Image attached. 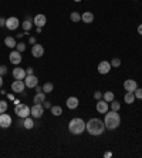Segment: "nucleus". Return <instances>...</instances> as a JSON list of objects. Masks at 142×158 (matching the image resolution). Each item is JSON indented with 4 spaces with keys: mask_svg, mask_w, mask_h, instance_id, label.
Segmentation results:
<instances>
[{
    "mask_svg": "<svg viewBox=\"0 0 142 158\" xmlns=\"http://www.w3.org/2000/svg\"><path fill=\"white\" fill-rule=\"evenodd\" d=\"M138 33L142 36V24H139V26H138Z\"/></svg>",
    "mask_w": 142,
    "mask_h": 158,
    "instance_id": "obj_39",
    "label": "nucleus"
},
{
    "mask_svg": "<svg viewBox=\"0 0 142 158\" xmlns=\"http://www.w3.org/2000/svg\"><path fill=\"white\" fill-rule=\"evenodd\" d=\"M53 90H54V85H53V83H44V84H43V91H44L45 94H50Z\"/></svg>",
    "mask_w": 142,
    "mask_h": 158,
    "instance_id": "obj_24",
    "label": "nucleus"
},
{
    "mask_svg": "<svg viewBox=\"0 0 142 158\" xmlns=\"http://www.w3.org/2000/svg\"><path fill=\"white\" fill-rule=\"evenodd\" d=\"M23 127L26 130H31L34 127V121H33V118L30 117H26V118H23Z\"/></svg>",
    "mask_w": 142,
    "mask_h": 158,
    "instance_id": "obj_21",
    "label": "nucleus"
},
{
    "mask_svg": "<svg viewBox=\"0 0 142 158\" xmlns=\"http://www.w3.org/2000/svg\"><path fill=\"white\" fill-rule=\"evenodd\" d=\"M11 117L9 114H6V113H3V114H0V127L2 128H9L11 125Z\"/></svg>",
    "mask_w": 142,
    "mask_h": 158,
    "instance_id": "obj_9",
    "label": "nucleus"
},
{
    "mask_svg": "<svg viewBox=\"0 0 142 158\" xmlns=\"http://www.w3.org/2000/svg\"><path fill=\"white\" fill-rule=\"evenodd\" d=\"M24 87H26L24 80H14L11 83V90L14 93H23L24 91Z\"/></svg>",
    "mask_w": 142,
    "mask_h": 158,
    "instance_id": "obj_10",
    "label": "nucleus"
},
{
    "mask_svg": "<svg viewBox=\"0 0 142 158\" xmlns=\"http://www.w3.org/2000/svg\"><path fill=\"white\" fill-rule=\"evenodd\" d=\"M33 23L36 24V27H43L47 23V19H45L44 15H37L33 19Z\"/></svg>",
    "mask_w": 142,
    "mask_h": 158,
    "instance_id": "obj_16",
    "label": "nucleus"
},
{
    "mask_svg": "<svg viewBox=\"0 0 142 158\" xmlns=\"http://www.w3.org/2000/svg\"><path fill=\"white\" fill-rule=\"evenodd\" d=\"M26 74H33V67H29V69H26Z\"/></svg>",
    "mask_w": 142,
    "mask_h": 158,
    "instance_id": "obj_37",
    "label": "nucleus"
},
{
    "mask_svg": "<svg viewBox=\"0 0 142 158\" xmlns=\"http://www.w3.org/2000/svg\"><path fill=\"white\" fill-rule=\"evenodd\" d=\"M31 54H33V57H36V59L43 57V54H44V48H43V46L38 44V43L33 44V47H31Z\"/></svg>",
    "mask_w": 142,
    "mask_h": 158,
    "instance_id": "obj_8",
    "label": "nucleus"
},
{
    "mask_svg": "<svg viewBox=\"0 0 142 158\" xmlns=\"http://www.w3.org/2000/svg\"><path fill=\"white\" fill-rule=\"evenodd\" d=\"M23 29L26 30V31H29V30L31 29V26H33V22H31V19H27V20H24V22L22 23Z\"/></svg>",
    "mask_w": 142,
    "mask_h": 158,
    "instance_id": "obj_26",
    "label": "nucleus"
},
{
    "mask_svg": "<svg viewBox=\"0 0 142 158\" xmlns=\"http://www.w3.org/2000/svg\"><path fill=\"white\" fill-rule=\"evenodd\" d=\"M111 66L112 67H120L121 66V60L118 59V57H114V59L111 60Z\"/></svg>",
    "mask_w": 142,
    "mask_h": 158,
    "instance_id": "obj_30",
    "label": "nucleus"
},
{
    "mask_svg": "<svg viewBox=\"0 0 142 158\" xmlns=\"http://www.w3.org/2000/svg\"><path fill=\"white\" fill-rule=\"evenodd\" d=\"M24 48H26V44H24V43H17V46H16V50H17V52H20V53H22Z\"/></svg>",
    "mask_w": 142,
    "mask_h": 158,
    "instance_id": "obj_32",
    "label": "nucleus"
},
{
    "mask_svg": "<svg viewBox=\"0 0 142 158\" xmlns=\"http://www.w3.org/2000/svg\"><path fill=\"white\" fill-rule=\"evenodd\" d=\"M7 101H4V100H2L0 101V114H3V113H6L7 111Z\"/></svg>",
    "mask_w": 142,
    "mask_h": 158,
    "instance_id": "obj_28",
    "label": "nucleus"
},
{
    "mask_svg": "<svg viewBox=\"0 0 142 158\" xmlns=\"http://www.w3.org/2000/svg\"><path fill=\"white\" fill-rule=\"evenodd\" d=\"M3 26H6V19L0 17V27H3Z\"/></svg>",
    "mask_w": 142,
    "mask_h": 158,
    "instance_id": "obj_36",
    "label": "nucleus"
},
{
    "mask_svg": "<svg viewBox=\"0 0 142 158\" xmlns=\"http://www.w3.org/2000/svg\"><path fill=\"white\" fill-rule=\"evenodd\" d=\"M70 19L71 20H73V22H80V20H81V15H80L78 11H73V13H71L70 15Z\"/></svg>",
    "mask_w": 142,
    "mask_h": 158,
    "instance_id": "obj_27",
    "label": "nucleus"
},
{
    "mask_svg": "<svg viewBox=\"0 0 142 158\" xmlns=\"http://www.w3.org/2000/svg\"><path fill=\"white\" fill-rule=\"evenodd\" d=\"M20 26V22L17 17H9L6 19V27H7L9 30H16L17 27Z\"/></svg>",
    "mask_w": 142,
    "mask_h": 158,
    "instance_id": "obj_11",
    "label": "nucleus"
},
{
    "mask_svg": "<svg viewBox=\"0 0 142 158\" xmlns=\"http://www.w3.org/2000/svg\"><path fill=\"white\" fill-rule=\"evenodd\" d=\"M27 88H34L38 84V78L34 76V74H27L26 76V81H24Z\"/></svg>",
    "mask_w": 142,
    "mask_h": 158,
    "instance_id": "obj_6",
    "label": "nucleus"
},
{
    "mask_svg": "<svg viewBox=\"0 0 142 158\" xmlns=\"http://www.w3.org/2000/svg\"><path fill=\"white\" fill-rule=\"evenodd\" d=\"M74 2H81V0H74Z\"/></svg>",
    "mask_w": 142,
    "mask_h": 158,
    "instance_id": "obj_42",
    "label": "nucleus"
},
{
    "mask_svg": "<svg viewBox=\"0 0 142 158\" xmlns=\"http://www.w3.org/2000/svg\"><path fill=\"white\" fill-rule=\"evenodd\" d=\"M34 104H41V103H44L45 101V93L44 91H40L37 93L36 96H34Z\"/></svg>",
    "mask_w": 142,
    "mask_h": 158,
    "instance_id": "obj_19",
    "label": "nucleus"
},
{
    "mask_svg": "<svg viewBox=\"0 0 142 158\" xmlns=\"http://www.w3.org/2000/svg\"><path fill=\"white\" fill-rule=\"evenodd\" d=\"M94 98L97 100V101H98V100H101L102 98V93L101 91H95V93H94Z\"/></svg>",
    "mask_w": 142,
    "mask_h": 158,
    "instance_id": "obj_33",
    "label": "nucleus"
},
{
    "mask_svg": "<svg viewBox=\"0 0 142 158\" xmlns=\"http://www.w3.org/2000/svg\"><path fill=\"white\" fill-rule=\"evenodd\" d=\"M3 85V76H0V87Z\"/></svg>",
    "mask_w": 142,
    "mask_h": 158,
    "instance_id": "obj_40",
    "label": "nucleus"
},
{
    "mask_svg": "<svg viewBox=\"0 0 142 158\" xmlns=\"http://www.w3.org/2000/svg\"><path fill=\"white\" fill-rule=\"evenodd\" d=\"M124 88H125V91L134 93L135 90L138 88V84H136V81L135 80H125L124 81Z\"/></svg>",
    "mask_w": 142,
    "mask_h": 158,
    "instance_id": "obj_14",
    "label": "nucleus"
},
{
    "mask_svg": "<svg viewBox=\"0 0 142 158\" xmlns=\"http://www.w3.org/2000/svg\"><path fill=\"white\" fill-rule=\"evenodd\" d=\"M50 110H51V114L56 115V117H58V115L63 114V108H61L60 106H53Z\"/></svg>",
    "mask_w": 142,
    "mask_h": 158,
    "instance_id": "obj_23",
    "label": "nucleus"
},
{
    "mask_svg": "<svg viewBox=\"0 0 142 158\" xmlns=\"http://www.w3.org/2000/svg\"><path fill=\"white\" fill-rule=\"evenodd\" d=\"M102 98H104L107 103H111L112 100H114V93L112 91H105L104 94H102Z\"/></svg>",
    "mask_w": 142,
    "mask_h": 158,
    "instance_id": "obj_25",
    "label": "nucleus"
},
{
    "mask_svg": "<svg viewBox=\"0 0 142 158\" xmlns=\"http://www.w3.org/2000/svg\"><path fill=\"white\" fill-rule=\"evenodd\" d=\"M14 113L19 118H26L30 115V107L26 106V104H16V108H14Z\"/></svg>",
    "mask_w": 142,
    "mask_h": 158,
    "instance_id": "obj_4",
    "label": "nucleus"
},
{
    "mask_svg": "<svg viewBox=\"0 0 142 158\" xmlns=\"http://www.w3.org/2000/svg\"><path fill=\"white\" fill-rule=\"evenodd\" d=\"M26 76H27L26 70L22 69V67H16V69H13V77H14L16 80H24Z\"/></svg>",
    "mask_w": 142,
    "mask_h": 158,
    "instance_id": "obj_13",
    "label": "nucleus"
},
{
    "mask_svg": "<svg viewBox=\"0 0 142 158\" xmlns=\"http://www.w3.org/2000/svg\"><path fill=\"white\" fill-rule=\"evenodd\" d=\"M68 130H70L71 134L80 135V134H82V132L85 131V123H84V120H81V118L75 117L70 121V124H68Z\"/></svg>",
    "mask_w": 142,
    "mask_h": 158,
    "instance_id": "obj_3",
    "label": "nucleus"
},
{
    "mask_svg": "<svg viewBox=\"0 0 142 158\" xmlns=\"http://www.w3.org/2000/svg\"><path fill=\"white\" fill-rule=\"evenodd\" d=\"M44 114V107L43 104H34L30 108V115H33V118H41Z\"/></svg>",
    "mask_w": 142,
    "mask_h": 158,
    "instance_id": "obj_5",
    "label": "nucleus"
},
{
    "mask_svg": "<svg viewBox=\"0 0 142 158\" xmlns=\"http://www.w3.org/2000/svg\"><path fill=\"white\" fill-rule=\"evenodd\" d=\"M95 108H97L98 113H101V114H105V113L108 111V103H107L104 98L98 100V103H97V106H95Z\"/></svg>",
    "mask_w": 142,
    "mask_h": 158,
    "instance_id": "obj_15",
    "label": "nucleus"
},
{
    "mask_svg": "<svg viewBox=\"0 0 142 158\" xmlns=\"http://www.w3.org/2000/svg\"><path fill=\"white\" fill-rule=\"evenodd\" d=\"M9 60H10L11 64L19 66L20 63H22V54H20V52H17V50H13V52L9 54Z\"/></svg>",
    "mask_w": 142,
    "mask_h": 158,
    "instance_id": "obj_7",
    "label": "nucleus"
},
{
    "mask_svg": "<svg viewBox=\"0 0 142 158\" xmlns=\"http://www.w3.org/2000/svg\"><path fill=\"white\" fill-rule=\"evenodd\" d=\"M4 74H7V67L0 66V76H4Z\"/></svg>",
    "mask_w": 142,
    "mask_h": 158,
    "instance_id": "obj_34",
    "label": "nucleus"
},
{
    "mask_svg": "<svg viewBox=\"0 0 142 158\" xmlns=\"http://www.w3.org/2000/svg\"><path fill=\"white\" fill-rule=\"evenodd\" d=\"M105 124L104 121L98 120V118H91L88 123H85V130L90 132L91 135H101L104 132Z\"/></svg>",
    "mask_w": 142,
    "mask_h": 158,
    "instance_id": "obj_2",
    "label": "nucleus"
},
{
    "mask_svg": "<svg viewBox=\"0 0 142 158\" xmlns=\"http://www.w3.org/2000/svg\"><path fill=\"white\" fill-rule=\"evenodd\" d=\"M81 20L84 23H87V24H88V23H93L94 22V15L91 13V11H84V13L81 15Z\"/></svg>",
    "mask_w": 142,
    "mask_h": 158,
    "instance_id": "obj_18",
    "label": "nucleus"
},
{
    "mask_svg": "<svg viewBox=\"0 0 142 158\" xmlns=\"http://www.w3.org/2000/svg\"><path fill=\"white\" fill-rule=\"evenodd\" d=\"M29 41H30L31 44H36V39H34V37H30V39H29Z\"/></svg>",
    "mask_w": 142,
    "mask_h": 158,
    "instance_id": "obj_38",
    "label": "nucleus"
},
{
    "mask_svg": "<svg viewBox=\"0 0 142 158\" xmlns=\"http://www.w3.org/2000/svg\"><path fill=\"white\" fill-rule=\"evenodd\" d=\"M111 155H112L111 152H105V154H104V157H111Z\"/></svg>",
    "mask_w": 142,
    "mask_h": 158,
    "instance_id": "obj_41",
    "label": "nucleus"
},
{
    "mask_svg": "<svg viewBox=\"0 0 142 158\" xmlns=\"http://www.w3.org/2000/svg\"><path fill=\"white\" fill-rule=\"evenodd\" d=\"M43 107H44V108H47V110H49V108H51V103H50V101H44V103H43Z\"/></svg>",
    "mask_w": 142,
    "mask_h": 158,
    "instance_id": "obj_35",
    "label": "nucleus"
},
{
    "mask_svg": "<svg viewBox=\"0 0 142 158\" xmlns=\"http://www.w3.org/2000/svg\"><path fill=\"white\" fill-rule=\"evenodd\" d=\"M4 44H6L9 48H16V46H17L14 37H11V36H7L6 39H4Z\"/></svg>",
    "mask_w": 142,
    "mask_h": 158,
    "instance_id": "obj_20",
    "label": "nucleus"
},
{
    "mask_svg": "<svg viewBox=\"0 0 142 158\" xmlns=\"http://www.w3.org/2000/svg\"><path fill=\"white\" fill-rule=\"evenodd\" d=\"M124 100H125V103L127 104H132L135 101V94L131 91H128L127 94H125V97H124Z\"/></svg>",
    "mask_w": 142,
    "mask_h": 158,
    "instance_id": "obj_22",
    "label": "nucleus"
},
{
    "mask_svg": "<svg viewBox=\"0 0 142 158\" xmlns=\"http://www.w3.org/2000/svg\"><path fill=\"white\" fill-rule=\"evenodd\" d=\"M105 118H104V124H105V128L108 130H115L120 127L121 124V117L118 114V111H107L105 113Z\"/></svg>",
    "mask_w": 142,
    "mask_h": 158,
    "instance_id": "obj_1",
    "label": "nucleus"
},
{
    "mask_svg": "<svg viewBox=\"0 0 142 158\" xmlns=\"http://www.w3.org/2000/svg\"><path fill=\"white\" fill-rule=\"evenodd\" d=\"M134 94H135V98L142 100V88H136L134 91Z\"/></svg>",
    "mask_w": 142,
    "mask_h": 158,
    "instance_id": "obj_31",
    "label": "nucleus"
},
{
    "mask_svg": "<svg viewBox=\"0 0 142 158\" xmlns=\"http://www.w3.org/2000/svg\"><path fill=\"white\" fill-rule=\"evenodd\" d=\"M67 107L70 108V110H75L77 107H78V104H80V101H78V98L77 97H68L67 98Z\"/></svg>",
    "mask_w": 142,
    "mask_h": 158,
    "instance_id": "obj_17",
    "label": "nucleus"
},
{
    "mask_svg": "<svg viewBox=\"0 0 142 158\" xmlns=\"http://www.w3.org/2000/svg\"><path fill=\"white\" fill-rule=\"evenodd\" d=\"M111 69H112V66L109 61H101L98 64V73L100 74H108L111 71Z\"/></svg>",
    "mask_w": 142,
    "mask_h": 158,
    "instance_id": "obj_12",
    "label": "nucleus"
},
{
    "mask_svg": "<svg viewBox=\"0 0 142 158\" xmlns=\"http://www.w3.org/2000/svg\"><path fill=\"white\" fill-rule=\"evenodd\" d=\"M121 108V104L118 103V101H115V100H112L111 101V110L112 111H120Z\"/></svg>",
    "mask_w": 142,
    "mask_h": 158,
    "instance_id": "obj_29",
    "label": "nucleus"
}]
</instances>
